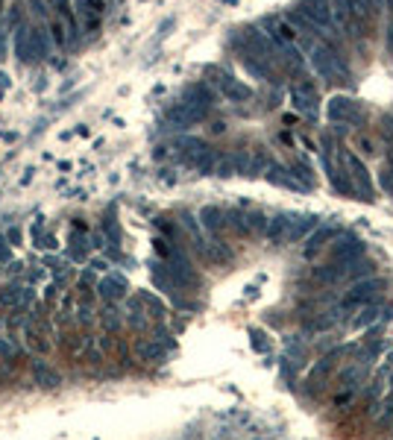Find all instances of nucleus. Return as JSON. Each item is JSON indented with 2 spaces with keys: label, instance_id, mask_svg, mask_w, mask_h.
Wrapping results in <instances>:
<instances>
[{
  "label": "nucleus",
  "instance_id": "f257e3e1",
  "mask_svg": "<svg viewBox=\"0 0 393 440\" xmlns=\"http://www.w3.org/2000/svg\"><path fill=\"white\" fill-rule=\"evenodd\" d=\"M326 115H329V120H332L335 127H343V130L364 124V112H361V106H358L355 100H350V97H332Z\"/></svg>",
  "mask_w": 393,
  "mask_h": 440
},
{
  "label": "nucleus",
  "instance_id": "f03ea898",
  "mask_svg": "<svg viewBox=\"0 0 393 440\" xmlns=\"http://www.w3.org/2000/svg\"><path fill=\"white\" fill-rule=\"evenodd\" d=\"M317 30H323L326 36L335 33V9L329 0H300V6H297Z\"/></svg>",
  "mask_w": 393,
  "mask_h": 440
},
{
  "label": "nucleus",
  "instance_id": "7ed1b4c3",
  "mask_svg": "<svg viewBox=\"0 0 393 440\" xmlns=\"http://www.w3.org/2000/svg\"><path fill=\"white\" fill-rule=\"evenodd\" d=\"M340 156H343V164H347L350 177H352V182H355L358 197H361V200H373V179H370V170H367V164H364L352 150H340Z\"/></svg>",
  "mask_w": 393,
  "mask_h": 440
},
{
  "label": "nucleus",
  "instance_id": "20e7f679",
  "mask_svg": "<svg viewBox=\"0 0 393 440\" xmlns=\"http://www.w3.org/2000/svg\"><path fill=\"white\" fill-rule=\"evenodd\" d=\"M290 106L300 115H305L308 120L317 117V109H320V97H317V88L311 83H300L290 88Z\"/></svg>",
  "mask_w": 393,
  "mask_h": 440
},
{
  "label": "nucleus",
  "instance_id": "39448f33",
  "mask_svg": "<svg viewBox=\"0 0 393 440\" xmlns=\"http://www.w3.org/2000/svg\"><path fill=\"white\" fill-rule=\"evenodd\" d=\"M264 27H267V36L273 38L279 47H293L297 44V30L290 27V21L288 18H264Z\"/></svg>",
  "mask_w": 393,
  "mask_h": 440
},
{
  "label": "nucleus",
  "instance_id": "423d86ee",
  "mask_svg": "<svg viewBox=\"0 0 393 440\" xmlns=\"http://www.w3.org/2000/svg\"><path fill=\"white\" fill-rule=\"evenodd\" d=\"M264 174H267V179L270 182H273V185H282V188H290V191H308L297 177H293L290 174V167H282V164H270L267 170H264Z\"/></svg>",
  "mask_w": 393,
  "mask_h": 440
},
{
  "label": "nucleus",
  "instance_id": "0eeeda50",
  "mask_svg": "<svg viewBox=\"0 0 393 440\" xmlns=\"http://www.w3.org/2000/svg\"><path fill=\"white\" fill-rule=\"evenodd\" d=\"M217 85H220V91H224V94L229 97V100H235V103H243V100H250V88H247V85H241L238 80H232L229 73H220Z\"/></svg>",
  "mask_w": 393,
  "mask_h": 440
},
{
  "label": "nucleus",
  "instance_id": "6e6552de",
  "mask_svg": "<svg viewBox=\"0 0 393 440\" xmlns=\"http://www.w3.org/2000/svg\"><path fill=\"white\" fill-rule=\"evenodd\" d=\"M77 9L85 18L88 27H97V21H100L103 12H106V4H103V0H77Z\"/></svg>",
  "mask_w": 393,
  "mask_h": 440
},
{
  "label": "nucleus",
  "instance_id": "1a4fd4ad",
  "mask_svg": "<svg viewBox=\"0 0 393 440\" xmlns=\"http://www.w3.org/2000/svg\"><path fill=\"white\" fill-rule=\"evenodd\" d=\"M379 185H382L384 194H390V197H393V159L384 164V170L379 174Z\"/></svg>",
  "mask_w": 393,
  "mask_h": 440
},
{
  "label": "nucleus",
  "instance_id": "9d476101",
  "mask_svg": "<svg viewBox=\"0 0 393 440\" xmlns=\"http://www.w3.org/2000/svg\"><path fill=\"white\" fill-rule=\"evenodd\" d=\"M51 30H53V38H56V44H65V23H62L59 18L51 23Z\"/></svg>",
  "mask_w": 393,
  "mask_h": 440
},
{
  "label": "nucleus",
  "instance_id": "9b49d317",
  "mask_svg": "<svg viewBox=\"0 0 393 440\" xmlns=\"http://www.w3.org/2000/svg\"><path fill=\"white\" fill-rule=\"evenodd\" d=\"M358 147H361V153H373V141L370 138H361Z\"/></svg>",
  "mask_w": 393,
  "mask_h": 440
},
{
  "label": "nucleus",
  "instance_id": "f8f14e48",
  "mask_svg": "<svg viewBox=\"0 0 393 440\" xmlns=\"http://www.w3.org/2000/svg\"><path fill=\"white\" fill-rule=\"evenodd\" d=\"M387 53H390V56H393V27H390V30H387Z\"/></svg>",
  "mask_w": 393,
  "mask_h": 440
}]
</instances>
